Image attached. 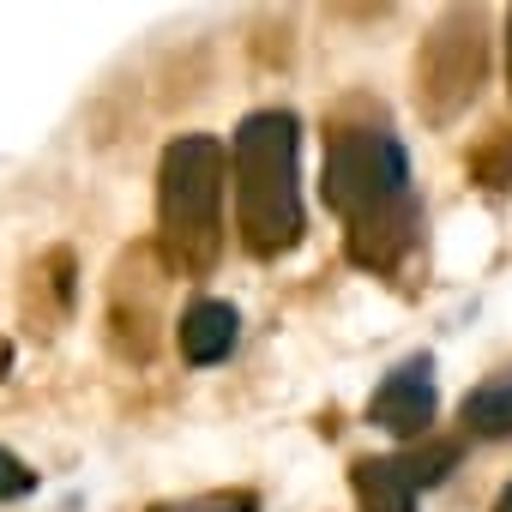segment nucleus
I'll return each mask as SVG.
<instances>
[{
    "mask_svg": "<svg viewBox=\"0 0 512 512\" xmlns=\"http://www.w3.org/2000/svg\"><path fill=\"white\" fill-rule=\"evenodd\" d=\"M235 338H241V320H235L229 302H193L181 314V356L199 362V368L205 362H223L235 350Z\"/></svg>",
    "mask_w": 512,
    "mask_h": 512,
    "instance_id": "nucleus-7",
    "label": "nucleus"
},
{
    "mask_svg": "<svg viewBox=\"0 0 512 512\" xmlns=\"http://www.w3.org/2000/svg\"><path fill=\"white\" fill-rule=\"evenodd\" d=\"M506 49H512V19H506Z\"/></svg>",
    "mask_w": 512,
    "mask_h": 512,
    "instance_id": "nucleus-14",
    "label": "nucleus"
},
{
    "mask_svg": "<svg viewBox=\"0 0 512 512\" xmlns=\"http://www.w3.org/2000/svg\"><path fill=\"white\" fill-rule=\"evenodd\" d=\"M398 464H404L410 488H428V482H440V476L458 464V440H428V446H416V452L398 458Z\"/></svg>",
    "mask_w": 512,
    "mask_h": 512,
    "instance_id": "nucleus-10",
    "label": "nucleus"
},
{
    "mask_svg": "<svg viewBox=\"0 0 512 512\" xmlns=\"http://www.w3.org/2000/svg\"><path fill=\"white\" fill-rule=\"evenodd\" d=\"M31 488H37V470L0 446V500H19V494H31Z\"/></svg>",
    "mask_w": 512,
    "mask_h": 512,
    "instance_id": "nucleus-12",
    "label": "nucleus"
},
{
    "mask_svg": "<svg viewBox=\"0 0 512 512\" xmlns=\"http://www.w3.org/2000/svg\"><path fill=\"white\" fill-rule=\"evenodd\" d=\"M151 512H260L253 494H193V500H163Z\"/></svg>",
    "mask_w": 512,
    "mask_h": 512,
    "instance_id": "nucleus-11",
    "label": "nucleus"
},
{
    "mask_svg": "<svg viewBox=\"0 0 512 512\" xmlns=\"http://www.w3.org/2000/svg\"><path fill=\"white\" fill-rule=\"evenodd\" d=\"M464 428L482 440H506L512 434V368L488 374L470 398H464Z\"/></svg>",
    "mask_w": 512,
    "mask_h": 512,
    "instance_id": "nucleus-9",
    "label": "nucleus"
},
{
    "mask_svg": "<svg viewBox=\"0 0 512 512\" xmlns=\"http://www.w3.org/2000/svg\"><path fill=\"white\" fill-rule=\"evenodd\" d=\"M494 512H512V482L500 488V500H494Z\"/></svg>",
    "mask_w": 512,
    "mask_h": 512,
    "instance_id": "nucleus-13",
    "label": "nucleus"
},
{
    "mask_svg": "<svg viewBox=\"0 0 512 512\" xmlns=\"http://www.w3.org/2000/svg\"><path fill=\"white\" fill-rule=\"evenodd\" d=\"M410 199V157L386 127H344L326 145V205L356 223L380 205Z\"/></svg>",
    "mask_w": 512,
    "mask_h": 512,
    "instance_id": "nucleus-3",
    "label": "nucleus"
},
{
    "mask_svg": "<svg viewBox=\"0 0 512 512\" xmlns=\"http://www.w3.org/2000/svg\"><path fill=\"white\" fill-rule=\"evenodd\" d=\"M416 223H422L416 199H398V205H380V211L356 217L350 223V260L368 266V272H392L404 260V247L416 241Z\"/></svg>",
    "mask_w": 512,
    "mask_h": 512,
    "instance_id": "nucleus-6",
    "label": "nucleus"
},
{
    "mask_svg": "<svg viewBox=\"0 0 512 512\" xmlns=\"http://www.w3.org/2000/svg\"><path fill=\"white\" fill-rule=\"evenodd\" d=\"M235 175V223L247 253L278 260L302 241V187H296V115L260 109L235 127L229 145Z\"/></svg>",
    "mask_w": 512,
    "mask_h": 512,
    "instance_id": "nucleus-1",
    "label": "nucleus"
},
{
    "mask_svg": "<svg viewBox=\"0 0 512 512\" xmlns=\"http://www.w3.org/2000/svg\"><path fill=\"white\" fill-rule=\"evenodd\" d=\"M368 422H380L386 434H428V422H434V362L428 356H410V362H398L386 380H380V392L368 398Z\"/></svg>",
    "mask_w": 512,
    "mask_h": 512,
    "instance_id": "nucleus-5",
    "label": "nucleus"
},
{
    "mask_svg": "<svg viewBox=\"0 0 512 512\" xmlns=\"http://www.w3.org/2000/svg\"><path fill=\"white\" fill-rule=\"evenodd\" d=\"M416 97L428 109V121H452L464 97H476V79H482V31H476V13H446V25L428 37L422 61H416Z\"/></svg>",
    "mask_w": 512,
    "mask_h": 512,
    "instance_id": "nucleus-4",
    "label": "nucleus"
},
{
    "mask_svg": "<svg viewBox=\"0 0 512 512\" xmlns=\"http://www.w3.org/2000/svg\"><path fill=\"white\" fill-rule=\"evenodd\" d=\"M350 482H356L362 512H416V488L398 458H356Z\"/></svg>",
    "mask_w": 512,
    "mask_h": 512,
    "instance_id": "nucleus-8",
    "label": "nucleus"
},
{
    "mask_svg": "<svg viewBox=\"0 0 512 512\" xmlns=\"http://www.w3.org/2000/svg\"><path fill=\"white\" fill-rule=\"evenodd\" d=\"M223 187L229 151L211 133H181L157 169V223H163V260L181 278L211 272L223 247Z\"/></svg>",
    "mask_w": 512,
    "mask_h": 512,
    "instance_id": "nucleus-2",
    "label": "nucleus"
}]
</instances>
